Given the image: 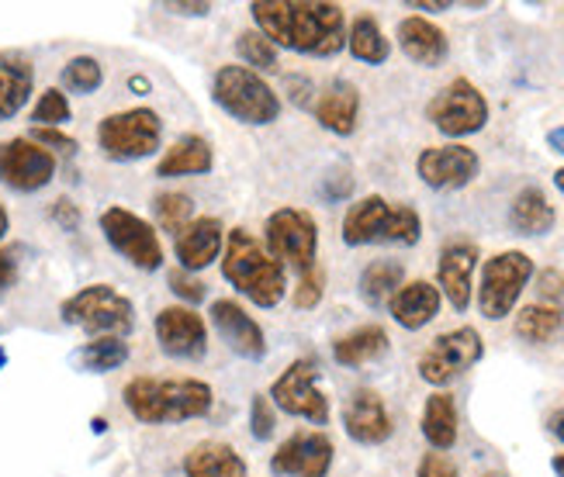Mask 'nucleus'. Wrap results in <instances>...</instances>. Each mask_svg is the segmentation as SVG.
<instances>
[{
    "instance_id": "f257e3e1",
    "label": "nucleus",
    "mask_w": 564,
    "mask_h": 477,
    "mask_svg": "<svg viewBox=\"0 0 564 477\" xmlns=\"http://www.w3.org/2000/svg\"><path fill=\"white\" fill-rule=\"evenodd\" d=\"M257 32L274 42V48L329 59L347 48V14L339 4L323 0H257L250 4Z\"/></svg>"
},
{
    "instance_id": "f03ea898",
    "label": "nucleus",
    "mask_w": 564,
    "mask_h": 477,
    "mask_svg": "<svg viewBox=\"0 0 564 477\" xmlns=\"http://www.w3.org/2000/svg\"><path fill=\"white\" fill-rule=\"evenodd\" d=\"M126 409L142 425H174L205 419L215 405V391L198 378H132L121 391Z\"/></svg>"
},
{
    "instance_id": "7ed1b4c3",
    "label": "nucleus",
    "mask_w": 564,
    "mask_h": 477,
    "mask_svg": "<svg viewBox=\"0 0 564 477\" xmlns=\"http://www.w3.org/2000/svg\"><path fill=\"white\" fill-rule=\"evenodd\" d=\"M223 278L242 294L250 297L257 308H274L288 294V270L274 253L267 249L253 232L232 229L226 232L223 249Z\"/></svg>"
},
{
    "instance_id": "20e7f679",
    "label": "nucleus",
    "mask_w": 564,
    "mask_h": 477,
    "mask_svg": "<svg viewBox=\"0 0 564 477\" xmlns=\"http://www.w3.org/2000/svg\"><path fill=\"white\" fill-rule=\"evenodd\" d=\"M423 236V218L409 205H391L381 194H367L357 205H350L343 218V242L347 246H375V242H395L415 246Z\"/></svg>"
},
{
    "instance_id": "39448f33",
    "label": "nucleus",
    "mask_w": 564,
    "mask_h": 477,
    "mask_svg": "<svg viewBox=\"0 0 564 477\" xmlns=\"http://www.w3.org/2000/svg\"><path fill=\"white\" fill-rule=\"evenodd\" d=\"M212 100L242 124H271L281 118V97L271 90V84L239 63L218 66L212 77Z\"/></svg>"
},
{
    "instance_id": "423d86ee",
    "label": "nucleus",
    "mask_w": 564,
    "mask_h": 477,
    "mask_svg": "<svg viewBox=\"0 0 564 477\" xmlns=\"http://www.w3.org/2000/svg\"><path fill=\"white\" fill-rule=\"evenodd\" d=\"M59 318L77 325L87 336H118L126 339L135 329V305L111 284H87L59 305Z\"/></svg>"
},
{
    "instance_id": "0eeeda50",
    "label": "nucleus",
    "mask_w": 564,
    "mask_h": 477,
    "mask_svg": "<svg viewBox=\"0 0 564 477\" xmlns=\"http://www.w3.org/2000/svg\"><path fill=\"white\" fill-rule=\"evenodd\" d=\"M163 139V121L153 108L115 111L97 124V145L115 163H135L153 156Z\"/></svg>"
},
{
    "instance_id": "6e6552de",
    "label": "nucleus",
    "mask_w": 564,
    "mask_h": 477,
    "mask_svg": "<svg viewBox=\"0 0 564 477\" xmlns=\"http://www.w3.org/2000/svg\"><path fill=\"white\" fill-rule=\"evenodd\" d=\"M533 278V260L520 249H506V253L485 260L481 267V284H478V308L488 322H499L512 315L520 294L527 291Z\"/></svg>"
},
{
    "instance_id": "1a4fd4ad",
    "label": "nucleus",
    "mask_w": 564,
    "mask_h": 477,
    "mask_svg": "<svg viewBox=\"0 0 564 477\" xmlns=\"http://www.w3.org/2000/svg\"><path fill=\"white\" fill-rule=\"evenodd\" d=\"M426 118L436 132H444L451 139H464V135L481 132L488 124V100L468 77H457L444 90L433 94V100L426 105Z\"/></svg>"
},
{
    "instance_id": "9d476101",
    "label": "nucleus",
    "mask_w": 564,
    "mask_h": 477,
    "mask_svg": "<svg viewBox=\"0 0 564 477\" xmlns=\"http://www.w3.org/2000/svg\"><path fill=\"white\" fill-rule=\"evenodd\" d=\"M481 357H485L481 333L471 329V325H460V329L436 336L426 346V354L420 357V378L433 388H447L460 373H468Z\"/></svg>"
},
{
    "instance_id": "9b49d317",
    "label": "nucleus",
    "mask_w": 564,
    "mask_h": 477,
    "mask_svg": "<svg viewBox=\"0 0 564 477\" xmlns=\"http://www.w3.org/2000/svg\"><path fill=\"white\" fill-rule=\"evenodd\" d=\"M318 373H323V367H318L315 357H299L294 364H288V370L271 384V394L267 398L294 419H305L312 425H326L329 422V398L315 384Z\"/></svg>"
},
{
    "instance_id": "f8f14e48",
    "label": "nucleus",
    "mask_w": 564,
    "mask_h": 477,
    "mask_svg": "<svg viewBox=\"0 0 564 477\" xmlns=\"http://www.w3.org/2000/svg\"><path fill=\"white\" fill-rule=\"evenodd\" d=\"M101 232H105V239L115 253L121 260H129L135 270H160L163 267L160 236L142 215L121 208V205H111L101 212Z\"/></svg>"
},
{
    "instance_id": "ddd939ff",
    "label": "nucleus",
    "mask_w": 564,
    "mask_h": 477,
    "mask_svg": "<svg viewBox=\"0 0 564 477\" xmlns=\"http://www.w3.org/2000/svg\"><path fill=\"white\" fill-rule=\"evenodd\" d=\"M267 249L274 253V260L294 267L299 273H308L318 267V225L308 212L302 208H278L267 218Z\"/></svg>"
},
{
    "instance_id": "4468645a",
    "label": "nucleus",
    "mask_w": 564,
    "mask_h": 477,
    "mask_svg": "<svg viewBox=\"0 0 564 477\" xmlns=\"http://www.w3.org/2000/svg\"><path fill=\"white\" fill-rule=\"evenodd\" d=\"M56 177V156L35 139L18 135L0 142V184L18 194H35Z\"/></svg>"
},
{
    "instance_id": "2eb2a0df",
    "label": "nucleus",
    "mask_w": 564,
    "mask_h": 477,
    "mask_svg": "<svg viewBox=\"0 0 564 477\" xmlns=\"http://www.w3.org/2000/svg\"><path fill=\"white\" fill-rule=\"evenodd\" d=\"M415 173H420V181L433 191H460L481 173V160L475 149L460 142L430 145L420 153V160H415Z\"/></svg>"
},
{
    "instance_id": "dca6fc26",
    "label": "nucleus",
    "mask_w": 564,
    "mask_h": 477,
    "mask_svg": "<svg viewBox=\"0 0 564 477\" xmlns=\"http://www.w3.org/2000/svg\"><path fill=\"white\" fill-rule=\"evenodd\" d=\"M160 349L174 360H202L208 354V325L187 305H170L153 322Z\"/></svg>"
},
{
    "instance_id": "f3484780",
    "label": "nucleus",
    "mask_w": 564,
    "mask_h": 477,
    "mask_svg": "<svg viewBox=\"0 0 564 477\" xmlns=\"http://www.w3.org/2000/svg\"><path fill=\"white\" fill-rule=\"evenodd\" d=\"M333 454L336 446L326 433L305 430L278 446V454L271 457V470L278 477H326L333 467Z\"/></svg>"
},
{
    "instance_id": "a211bd4d",
    "label": "nucleus",
    "mask_w": 564,
    "mask_h": 477,
    "mask_svg": "<svg viewBox=\"0 0 564 477\" xmlns=\"http://www.w3.org/2000/svg\"><path fill=\"white\" fill-rule=\"evenodd\" d=\"M478 246L475 242H447L440 249L436 260V291L451 301L454 312H464L471 305V288H475V270H478Z\"/></svg>"
},
{
    "instance_id": "6ab92c4d",
    "label": "nucleus",
    "mask_w": 564,
    "mask_h": 477,
    "mask_svg": "<svg viewBox=\"0 0 564 477\" xmlns=\"http://www.w3.org/2000/svg\"><path fill=\"white\" fill-rule=\"evenodd\" d=\"M212 325L236 357H242V360L267 357V336L260 329V322L242 308L239 301H232V297L212 301Z\"/></svg>"
},
{
    "instance_id": "aec40b11",
    "label": "nucleus",
    "mask_w": 564,
    "mask_h": 477,
    "mask_svg": "<svg viewBox=\"0 0 564 477\" xmlns=\"http://www.w3.org/2000/svg\"><path fill=\"white\" fill-rule=\"evenodd\" d=\"M343 430L360 446H381L395 425H391L384 398L371 388H360L347 398V405H343Z\"/></svg>"
},
{
    "instance_id": "412c9836",
    "label": "nucleus",
    "mask_w": 564,
    "mask_h": 477,
    "mask_svg": "<svg viewBox=\"0 0 564 477\" xmlns=\"http://www.w3.org/2000/svg\"><path fill=\"white\" fill-rule=\"evenodd\" d=\"M223 249H226V225L212 215L191 218L174 236V253L181 260V270H187V273L212 267L218 257H223Z\"/></svg>"
},
{
    "instance_id": "4be33fe9",
    "label": "nucleus",
    "mask_w": 564,
    "mask_h": 477,
    "mask_svg": "<svg viewBox=\"0 0 564 477\" xmlns=\"http://www.w3.org/2000/svg\"><path fill=\"white\" fill-rule=\"evenodd\" d=\"M395 39H399V48L405 53V59H412L415 66H426V69H436L451 53V42H447L444 29H436V24L423 14L402 18L395 29Z\"/></svg>"
},
{
    "instance_id": "5701e85b",
    "label": "nucleus",
    "mask_w": 564,
    "mask_h": 477,
    "mask_svg": "<svg viewBox=\"0 0 564 477\" xmlns=\"http://www.w3.org/2000/svg\"><path fill=\"white\" fill-rule=\"evenodd\" d=\"M440 301H444V294L436 291V284L430 281H409L395 291V297L388 301V312L391 318H395L402 329L415 333L423 329V325H430L440 312Z\"/></svg>"
},
{
    "instance_id": "b1692460",
    "label": "nucleus",
    "mask_w": 564,
    "mask_h": 477,
    "mask_svg": "<svg viewBox=\"0 0 564 477\" xmlns=\"http://www.w3.org/2000/svg\"><path fill=\"white\" fill-rule=\"evenodd\" d=\"M315 118L333 135H354L360 118V94L350 80H333L315 100Z\"/></svg>"
},
{
    "instance_id": "393cba45",
    "label": "nucleus",
    "mask_w": 564,
    "mask_h": 477,
    "mask_svg": "<svg viewBox=\"0 0 564 477\" xmlns=\"http://www.w3.org/2000/svg\"><path fill=\"white\" fill-rule=\"evenodd\" d=\"M35 87L32 59L21 53H0V121H11L29 105Z\"/></svg>"
},
{
    "instance_id": "a878e982",
    "label": "nucleus",
    "mask_w": 564,
    "mask_h": 477,
    "mask_svg": "<svg viewBox=\"0 0 564 477\" xmlns=\"http://www.w3.org/2000/svg\"><path fill=\"white\" fill-rule=\"evenodd\" d=\"M212 166H215V153H212L208 139H202V135H181L160 156L156 177H202V173H212Z\"/></svg>"
},
{
    "instance_id": "bb28decb",
    "label": "nucleus",
    "mask_w": 564,
    "mask_h": 477,
    "mask_svg": "<svg viewBox=\"0 0 564 477\" xmlns=\"http://www.w3.org/2000/svg\"><path fill=\"white\" fill-rule=\"evenodd\" d=\"M184 474L187 477H247V460H242L229 443L205 440L198 446H191V454L184 457Z\"/></svg>"
},
{
    "instance_id": "cd10ccee",
    "label": "nucleus",
    "mask_w": 564,
    "mask_h": 477,
    "mask_svg": "<svg viewBox=\"0 0 564 477\" xmlns=\"http://www.w3.org/2000/svg\"><path fill=\"white\" fill-rule=\"evenodd\" d=\"M554 221H557V212L541 187H523L517 197H512V208H509L512 232L536 239V236H547L554 229Z\"/></svg>"
},
{
    "instance_id": "c85d7f7f",
    "label": "nucleus",
    "mask_w": 564,
    "mask_h": 477,
    "mask_svg": "<svg viewBox=\"0 0 564 477\" xmlns=\"http://www.w3.org/2000/svg\"><path fill=\"white\" fill-rule=\"evenodd\" d=\"M388 333L381 329V325H360V329L339 336L333 343V360L339 367H364V364H375L388 354Z\"/></svg>"
},
{
    "instance_id": "c756f323",
    "label": "nucleus",
    "mask_w": 564,
    "mask_h": 477,
    "mask_svg": "<svg viewBox=\"0 0 564 477\" xmlns=\"http://www.w3.org/2000/svg\"><path fill=\"white\" fill-rule=\"evenodd\" d=\"M423 436L426 443L436 449V454H444L457 443V401L454 394L447 391H436L426 398L423 405Z\"/></svg>"
},
{
    "instance_id": "7c9ffc66",
    "label": "nucleus",
    "mask_w": 564,
    "mask_h": 477,
    "mask_svg": "<svg viewBox=\"0 0 564 477\" xmlns=\"http://www.w3.org/2000/svg\"><path fill=\"white\" fill-rule=\"evenodd\" d=\"M405 284V267L399 260H375L360 273V297L367 308H388V301Z\"/></svg>"
},
{
    "instance_id": "2f4dec72",
    "label": "nucleus",
    "mask_w": 564,
    "mask_h": 477,
    "mask_svg": "<svg viewBox=\"0 0 564 477\" xmlns=\"http://www.w3.org/2000/svg\"><path fill=\"white\" fill-rule=\"evenodd\" d=\"M347 48H350V56L364 66H381L391 56V42L384 39L381 24L371 14L354 18V24L347 29Z\"/></svg>"
},
{
    "instance_id": "473e14b6",
    "label": "nucleus",
    "mask_w": 564,
    "mask_h": 477,
    "mask_svg": "<svg viewBox=\"0 0 564 477\" xmlns=\"http://www.w3.org/2000/svg\"><path fill=\"white\" fill-rule=\"evenodd\" d=\"M129 343L118 339V336H101V339H90L84 343L77 354H73V364H77L80 370L87 373H111L118 367L129 364Z\"/></svg>"
},
{
    "instance_id": "72a5a7b5",
    "label": "nucleus",
    "mask_w": 564,
    "mask_h": 477,
    "mask_svg": "<svg viewBox=\"0 0 564 477\" xmlns=\"http://www.w3.org/2000/svg\"><path fill=\"white\" fill-rule=\"evenodd\" d=\"M561 325H564L561 305H544V301H533V305L517 312V336L523 343H533V346L551 343L561 333Z\"/></svg>"
},
{
    "instance_id": "f704fd0d",
    "label": "nucleus",
    "mask_w": 564,
    "mask_h": 477,
    "mask_svg": "<svg viewBox=\"0 0 564 477\" xmlns=\"http://www.w3.org/2000/svg\"><path fill=\"white\" fill-rule=\"evenodd\" d=\"M236 53H239L242 66L253 69V73H278V66H281L274 42L267 39V35H260L257 29L239 32V39H236Z\"/></svg>"
},
{
    "instance_id": "c9c22d12",
    "label": "nucleus",
    "mask_w": 564,
    "mask_h": 477,
    "mask_svg": "<svg viewBox=\"0 0 564 477\" xmlns=\"http://www.w3.org/2000/svg\"><path fill=\"white\" fill-rule=\"evenodd\" d=\"M63 94H94L105 84V69L94 56H73L59 73Z\"/></svg>"
},
{
    "instance_id": "e433bc0d",
    "label": "nucleus",
    "mask_w": 564,
    "mask_h": 477,
    "mask_svg": "<svg viewBox=\"0 0 564 477\" xmlns=\"http://www.w3.org/2000/svg\"><path fill=\"white\" fill-rule=\"evenodd\" d=\"M153 215H156V225L163 232L177 236L184 225L194 218V200L181 191H166V194H156L153 200Z\"/></svg>"
},
{
    "instance_id": "4c0bfd02",
    "label": "nucleus",
    "mask_w": 564,
    "mask_h": 477,
    "mask_svg": "<svg viewBox=\"0 0 564 477\" xmlns=\"http://www.w3.org/2000/svg\"><path fill=\"white\" fill-rule=\"evenodd\" d=\"M69 97L59 90V87H48L32 108V121L35 129H56V124H66L69 121Z\"/></svg>"
},
{
    "instance_id": "58836bf2",
    "label": "nucleus",
    "mask_w": 564,
    "mask_h": 477,
    "mask_svg": "<svg viewBox=\"0 0 564 477\" xmlns=\"http://www.w3.org/2000/svg\"><path fill=\"white\" fill-rule=\"evenodd\" d=\"M326 294V273L323 267H312L308 273H302L299 288H294V308H315Z\"/></svg>"
},
{
    "instance_id": "ea45409f",
    "label": "nucleus",
    "mask_w": 564,
    "mask_h": 477,
    "mask_svg": "<svg viewBox=\"0 0 564 477\" xmlns=\"http://www.w3.org/2000/svg\"><path fill=\"white\" fill-rule=\"evenodd\" d=\"M166 284H170V291H174V294L181 297V305H187V308H191V305H198V301L208 297L205 284H202L198 278H191L187 270H170Z\"/></svg>"
},
{
    "instance_id": "a19ab883",
    "label": "nucleus",
    "mask_w": 564,
    "mask_h": 477,
    "mask_svg": "<svg viewBox=\"0 0 564 477\" xmlns=\"http://www.w3.org/2000/svg\"><path fill=\"white\" fill-rule=\"evenodd\" d=\"M250 425H253V436L257 440H271L274 436V401L267 394H253V405H250Z\"/></svg>"
},
{
    "instance_id": "79ce46f5",
    "label": "nucleus",
    "mask_w": 564,
    "mask_h": 477,
    "mask_svg": "<svg viewBox=\"0 0 564 477\" xmlns=\"http://www.w3.org/2000/svg\"><path fill=\"white\" fill-rule=\"evenodd\" d=\"M29 139H35L42 149H48V153H63V156H73L77 153V139H69L66 132H59V129H32V135Z\"/></svg>"
},
{
    "instance_id": "37998d69",
    "label": "nucleus",
    "mask_w": 564,
    "mask_h": 477,
    "mask_svg": "<svg viewBox=\"0 0 564 477\" xmlns=\"http://www.w3.org/2000/svg\"><path fill=\"white\" fill-rule=\"evenodd\" d=\"M415 477H460V470L447 454H436L433 449V454H426L420 467H415Z\"/></svg>"
},
{
    "instance_id": "c03bdc74",
    "label": "nucleus",
    "mask_w": 564,
    "mask_h": 477,
    "mask_svg": "<svg viewBox=\"0 0 564 477\" xmlns=\"http://www.w3.org/2000/svg\"><path fill=\"white\" fill-rule=\"evenodd\" d=\"M536 294H541L544 305H557V301L564 297V273L554 267L541 270V278H536Z\"/></svg>"
},
{
    "instance_id": "a18cd8bd",
    "label": "nucleus",
    "mask_w": 564,
    "mask_h": 477,
    "mask_svg": "<svg viewBox=\"0 0 564 477\" xmlns=\"http://www.w3.org/2000/svg\"><path fill=\"white\" fill-rule=\"evenodd\" d=\"M18 281V253L14 249H0V294H8Z\"/></svg>"
},
{
    "instance_id": "49530a36",
    "label": "nucleus",
    "mask_w": 564,
    "mask_h": 477,
    "mask_svg": "<svg viewBox=\"0 0 564 477\" xmlns=\"http://www.w3.org/2000/svg\"><path fill=\"white\" fill-rule=\"evenodd\" d=\"M53 218L63 225V229H77V225H80V212L77 208H73V200H66V197H59L56 200V205H53Z\"/></svg>"
},
{
    "instance_id": "de8ad7c7",
    "label": "nucleus",
    "mask_w": 564,
    "mask_h": 477,
    "mask_svg": "<svg viewBox=\"0 0 564 477\" xmlns=\"http://www.w3.org/2000/svg\"><path fill=\"white\" fill-rule=\"evenodd\" d=\"M163 11L170 14H187V18H205L212 11L208 0H202V4H181V0H170V4H163Z\"/></svg>"
},
{
    "instance_id": "09e8293b",
    "label": "nucleus",
    "mask_w": 564,
    "mask_h": 477,
    "mask_svg": "<svg viewBox=\"0 0 564 477\" xmlns=\"http://www.w3.org/2000/svg\"><path fill=\"white\" fill-rule=\"evenodd\" d=\"M409 8H412V11H430V14H440V11H451L454 4H451V0H412Z\"/></svg>"
},
{
    "instance_id": "8fccbe9b",
    "label": "nucleus",
    "mask_w": 564,
    "mask_h": 477,
    "mask_svg": "<svg viewBox=\"0 0 564 477\" xmlns=\"http://www.w3.org/2000/svg\"><path fill=\"white\" fill-rule=\"evenodd\" d=\"M547 433H551L554 440L564 443V409H554V412L547 415Z\"/></svg>"
},
{
    "instance_id": "3c124183",
    "label": "nucleus",
    "mask_w": 564,
    "mask_h": 477,
    "mask_svg": "<svg viewBox=\"0 0 564 477\" xmlns=\"http://www.w3.org/2000/svg\"><path fill=\"white\" fill-rule=\"evenodd\" d=\"M547 145L554 149V153H561V156H564V124H557V129H551V132H547Z\"/></svg>"
},
{
    "instance_id": "603ef678",
    "label": "nucleus",
    "mask_w": 564,
    "mask_h": 477,
    "mask_svg": "<svg viewBox=\"0 0 564 477\" xmlns=\"http://www.w3.org/2000/svg\"><path fill=\"white\" fill-rule=\"evenodd\" d=\"M8 229H11V218H8V208H4V205H0V239H4V236H8Z\"/></svg>"
},
{
    "instance_id": "864d4df0",
    "label": "nucleus",
    "mask_w": 564,
    "mask_h": 477,
    "mask_svg": "<svg viewBox=\"0 0 564 477\" xmlns=\"http://www.w3.org/2000/svg\"><path fill=\"white\" fill-rule=\"evenodd\" d=\"M551 467H554V474H557V477H564V454H557V457L551 460Z\"/></svg>"
},
{
    "instance_id": "5fc2aeb1",
    "label": "nucleus",
    "mask_w": 564,
    "mask_h": 477,
    "mask_svg": "<svg viewBox=\"0 0 564 477\" xmlns=\"http://www.w3.org/2000/svg\"><path fill=\"white\" fill-rule=\"evenodd\" d=\"M554 187L564 194V166H561V170H554Z\"/></svg>"
},
{
    "instance_id": "6e6d98bb",
    "label": "nucleus",
    "mask_w": 564,
    "mask_h": 477,
    "mask_svg": "<svg viewBox=\"0 0 564 477\" xmlns=\"http://www.w3.org/2000/svg\"><path fill=\"white\" fill-rule=\"evenodd\" d=\"M8 364V354H4V349H0V367H4Z\"/></svg>"
},
{
    "instance_id": "4d7b16f0",
    "label": "nucleus",
    "mask_w": 564,
    "mask_h": 477,
    "mask_svg": "<svg viewBox=\"0 0 564 477\" xmlns=\"http://www.w3.org/2000/svg\"><path fill=\"white\" fill-rule=\"evenodd\" d=\"M485 477H506V474H485Z\"/></svg>"
}]
</instances>
